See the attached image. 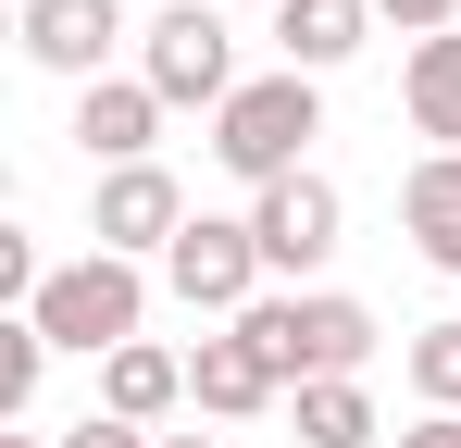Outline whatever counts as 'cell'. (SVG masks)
I'll return each mask as SVG.
<instances>
[{
  "label": "cell",
  "mask_w": 461,
  "mask_h": 448,
  "mask_svg": "<svg viewBox=\"0 0 461 448\" xmlns=\"http://www.w3.org/2000/svg\"><path fill=\"white\" fill-rule=\"evenodd\" d=\"M138 75L162 87V112H225L237 87V25L212 13V0H175V13H150L138 25Z\"/></svg>",
  "instance_id": "cell-4"
},
{
  "label": "cell",
  "mask_w": 461,
  "mask_h": 448,
  "mask_svg": "<svg viewBox=\"0 0 461 448\" xmlns=\"http://www.w3.org/2000/svg\"><path fill=\"white\" fill-rule=\"evenodd\" d=\"M63 448H162V436H138V424H113V411H76V424H63Z\"/></svg>",
  "instance_id": "cell-19"
},
{
  "label": "cell",
  "mask_w": 461,
  "mask_h": 448,
  "mask_svg": "<svg viewBox=\"0 0 461 448\" xmlns=\"http://www.w3.org/2000/svg\"><path fill=\"white\" fill-rule=\"evenodd\" d=\"M287 424H300V448H375V436H386L362 373H337V386H300V399H287Z\"/></svg>",
  "instance_id": "cell-15"
},
{
  "label": "cell",
  "mask_w": 461,
  "mask_h": 448,
  "mask_svg": "<svg viewBox=\"0 0 461 448\" xmlns=\"http://www.w3.org/2000/svg\"><path fill=\"white\" fill-rule=\"evenodd\" d=\"M362 38H375V0H275V50H287V75H337Z\"/></svg>",
  "instance_id": "cell-13"
},
{
  "label": "cell",
  "mask_w": 461,
  "mask_h": 448,
  "mask_svg": "<svg viewBox=\"0 0 461 448\" xmlns=\"http://www.w3.org/2000/svg\"><path fill=\"white\" fill-rule=\"evenodd\" d=\"M162 287L187 299L200 324H237V311L262 299V237H249V212H200L175 249H162Z\"/></svg>",
  "instance_id": "cell-5"
},
{
  "label": "cell",
  "mask_w": 461,
  "mask_h": 448,
  "mask_svg": "<svg viewBox=\"0 0 461 448\" xmlns=\"http://www.w3.org/2000/svg\"><path fill=\"white\" fill-rule=\"evenodd\" d=\"M162 448H225V436H162Z\"/></svg>",
  "instance_id": "cell-22"
},
{
  "label": "cell",
  "mask_w": 461,
  "mask_h": 448,
  "mask_svg": "<svg viewBox=\"0 0 461 448\" xmlns=\"http://www.w3.org/2000/svg\"><path fill=\"white\" fill-rule=\"evenodd\" d=\"M399 362H411V399H424V411H461V311H449V324H424Z\"/></svg>",
  "instance_id": "cell-17"
},
{
  "label": "cell",
  "mask_w": 461,
  "mask_h": 448,
  "mask_svg": "<svg viewBox=\"0 0 461 448\" xmlns=\"http://www.w3.org/2000/svg\"><path fill=\"white\" fill-rule=\"evenodd\" d=\"M38 373H50V336L13 311L0 324V424H38Z\"/></svg>",
  "instance_id": "cell-16"
},
{
  "label": "cell",
  "mask_w": 461,
  "mask_h": 448,
  "mask_svg": "<svg viewBox=\"0 0 461 448\" xmlns=\"http://www.w3.org/2000/svg\"><path fill=\"white\" fill-rule=\"evenodd\" d=\"M249 13H275V0H249Z\"/></svg>",
  "instance_id": "cell-23"
},
{
  "label": "cell",
  "mask_w": 461,
  "mask_h": 448,
  "mask_svg": "<svg viewBox=\"0 0 461 448\" xmlns=\"http://www.w3.org/2000/svg\"><path fill=\"white\" fill-rule=\"evenodd\" d=\"M237 324L262 336V362L287 373V399H300V386H337V373L375 362V311H362L349 287H262Z\"/></svg>",
  "instance_id": "cell-2"
},
{
  "label": "cell",
  "mask_w": 461,
  "mask_h": 448,
  "mask_svg": "<svg viewBox=\"0 0 461 448\" xmlns=\"http://www.w3.org/2000/svg\"><path fill=\"white\" fill-rule=\"evenodd\" d=\"M13 38H25V63H38V75L100 87V75H113V38H125V0H25Z\"/></svg>",
  "instance_id": "cell-8"
},
{
  "label": "cell",
  "mask_w": 461,
  "mask_h": 448,
  "mask_svg": "<svg viewBox=\"0 0 461 448\" xmlns=\"http://www.w3.org/2000/svg\"><path fill=\"white\" fill-rule=\"evenodd\" d=\"M399 112H411V138L461 149V25H449V38H424V50L399 63Z\"/></svg>",
  "instance_id": "cell-14"
},
{
  "label": "cell",
  "mask_w": 461,
  "mask_h": 448,
  "mask_svg": "<svg viewBox=\"0 0 461 448\" xmlns=\"http://www.w3.org/2000/svg\"><path fill=\"white\" fill-rule=\"evenodd\" d=\"M187 399H200V424H262V411L287 399V373L262 362L249 324H212V336L187 349Z\"/></svg>",
  "instance_id": "cell-9"
},
{
  "label": "cell",
  "mask_w": 461,
  "mask_h": 448,
  "mask_svg": "<svg viewBox=\"0 0 461 448\" xmlns=\"http://www.w3.org/2000/svg\"><path fill=\"white\" fill-rule=\"evenodd\" d=\"M100 411H113V424H138V436H150L162 411H187V349H162V336L113 349V362H100Z\"/></svg>",
  "instance_id": "cell-11"
},
{
  "label": "cell",
  "mask_w": 461,
  "mask_h": 448,
  "mask_svg": "<svg viewBox=\"0 0 461 448\" xmlns=\"http://www.w3.org/2000/svg\"><path fill=\"white\" fill-rule=\"evenodd\" d=\"M399 237H411L437 274H461V149H424V162L399 175Z\"/></svg>",
  "instance_id": "cell-12"
},
{
  "label": "cell",
  "mask_w": 461,
  "mask_h": 448,
  "mask_svg": "<svg viewBox=\"0 0 461 448\" xmlns=\"http://www.w3.org/2000/svg\"><path fill=\"white\" fill-rule=\"evenodd\" d=\"M312 138H324V75H249L225 112H212V162H225L237 187L262 200V187H287V175H312Z\"/></svg>",
  "instance_id": "cell-1"
},
{
  "label": "cell",
  "mask_w": 461,
  "mask_h": 448,
  "mask_svg": "<svg viewBox=\"0 0 461 448\" xmlns=\"http://www.w3.org/2000/svg\"><path fill=\"white\" fill-rule=\"evenodd\" d=\"M375 25H399V38L424 50V38H449V25H461V0H375Z\"/></svg>",
  "instance_id": "cell-18"
},
{
  "label": "cell",
  "mask_w": 461,
  "mask_h": 448,
  "mask_svg": "<svg viewBox=\"0 0 461 448\" xmlns=\"http://www.w3.org/2000/svg\"><path fill=\"white\" fill-rule=\"evenodd\" d=\"M25 324H38L50 349H76V362H113V349L150 336V262H113V249L50 262V287L25 299Z\"/></svg>",
  "instance_id": "cell-3"
},
{
  "label": "cell",
  "mask_w": 461,
  "mask_h": 448,
  "mask_svg": "<svg viewBox=\"0 0 461 448\" xmlns=\"http://www.w3.org/2000/svg\"><path fill=\"white\" fill-rule=\"evenodd\" d=\"M150 138H162V87H150V75H100V87H76V149L100 162V175L150 162Z\"/></svg>",
  "instance_id": "cell-10"
},
{
  "label": "cell",
  "mask_w": 461,
  "mask_h": 448,
  "mask_svg": "<svg viewBox=\"0 0 461 448\" xmlns=\"http://www.w3.org/2000/svg\"><path fill=\"white\" fill-rule=\"evenodd\" d=\"M187 224L200 212H187V187H175L162 162H125V175L87 187V249H113V262H162Z\"/></svg>",
  "instance_id": "cell-6"
},
{
  "label": "cell",
  "mask_w": 461,
  "mask_h": 448,
  "mask_svg": "<svg viewBox=\"0 0 461 448\" xmlns=\"http://www.w3.org/2000/svg\"><path fill=\"white\" fill-rule=\"evenodd\" d=\"M399 448H461V411H424V424H411Z\"/></svg>",
  "instance_id": "cell-20"
},
{
  "label": "cell",
  "mask_w": 461,
  "mask_h": 448,
  "mask_svg": "<svg viewBox=\"0 0 461 448\" xmlns=\"http://www.w3.org/2000/svg\"><path fill=\"white\" fill-rule=\"evenodd\" d=\"M249 237H262V274H324L337 237H349L337 175H287V187H262V200H249Z\"/></svg>",
  "instance_id": "cell-7"
},
{
  "label": "cell",
  "mask_w": 461,
  "mask_h": 448,
  "mask_svg": "<svg viewBox=\"0 0 461 448\" xmlns=\"http://www.w3.org/2000/svg\"><path fill=\"white\" fill-rule=\"evenodd\" d=\"M0 448H63V436H38V424H13V436H0Z\"/></svg>",
  "instance_id": "cell-21"
}]
</instances>
